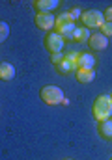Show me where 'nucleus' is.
<instances>
[{
	"label": "nucleus",
	"instance_id": "nucleus-1",
	"mask_svg": "<svg viewBox=\"0 0 112 160\" xmlns=\"http://www.w3.org/2000/svg\"><path fill=\"white\" fill-rule=\"evenodd\" d=\"M112 116V99L110 95H99L93 102V118L99 121H107Z\"/></svg>",
	"mask_w": 112,
	"mask_h": 160
},
{
	"label": "nucleus",
	"instance_id": "nucleus-2",
	"mask_svg": "<svg viewBox=\"0 0 112 160\" xmlns=\"http://www.w3.org/2000/svg\"><path fill=\"white\" fill-rule=\"evenodd\" d=\"M39 97H41V101H43L45 104L56 106V104H62V101H64V91H62L58 86L49 84V86H43V88H41Z\"/></svg>",
	"mask_w": 112,
	"mask_h": 160
},
{
	"label": "nucleus",
	"instance_id": "nucleus-3",
	"mask_svg": "<svg viewBox=\"0 0 112 160\" xmlns=\"http://www.w3.org/2000/svg\"><path fill=\"white\" fill-rule=\"evenodd\" d=\"M80 22H82V26L84 28H93V30H97V28H101L103 24H105V19H103V11H99V9H86V11H82V15H80Z\"/></svg>",
	"mask_w": 112,
	"mask_h": 160
},
{
	"label": "nucleus",
	"instance_id": "nucleus-4",
	"mask_svg": "<svg viewBox=\"0 0 112 160\" xmlns=\"http://www.w3.org/2000/svg\"><path fill=\"white\" fill-rule=\"evenodd\" d=\"M45 48L51 52V54H56V52H62V48H64V45H66V41L64 38L60 36V34H56V30H51L47 36H45Z\"/></svg>",
	"mask_w": 112,
	"mask_h": 160
},
{
	"label": "nucleus",
	"instance_id": "nucleus-5",
	"mask_svg": "<svg viewBox=\"0 0 112 160\" xmlns=\"http://www.w3.org/2000/svg\"><path fill=\"white\" fill-rule=\"evenodd\" d=\"M56 24V17L54 13H37L36 15V26L41 28V30H52Z\"/></svg>",
	"mask_w": 112,
	"mask_h": 160
},
{
	"label": "nucleus",
	"instance_id": "nucleus-6",
	"mask_svg": "<svg viewBox=\"0 0 112 160\" xmlns=\"http://www.w3.org/2000/svg\"><path fill=\"white\" fill-rule=\"evenodd\" d=\"M88 47H90L92 50H105V48L109 47V38H105L101 32H95V34L90 36Z\"/></svg>",
	"mask_w": 112,
	"mask_h": 160
},
{
	"label": "nucleus",
	"instance_id": "nucleus-7",
	"mask_svg": "<svg viewBox=\"0 0 112 160\" xmlns=\"http://www.w3.org/2000/svg\"><path fill=\"white\" fill-rule=\"evenodd\" d=\"M58 6H60L58 0H36L34 2L37 13H52L54 9H58Z\"/></svg>",
	"mask_w": 112,
	"mask_h": 160
},
{
	"label": "nucleus",
	"instance_id": "nucleus-8",
	"mask_svg": "<svg viewBox=\"0 0 112 160\" xmlns=\"http://www.w3.org/2000/svg\"><path fill=\"white\" fill-rule=\"evenodd\" d=\"M93 65H95V58L90 52H80L78 54V60H77L78 69H93Z\"/></svg>",
	"mask_w": 112,
	"mask_h": 160
},
{
	"label": "nucleus",
	"instance_id": "nucleus-9",
	"mask_svg": "<svg viewBox=\"0 0 112 160\" xmlns=\"http://www.w3.org/2000/svg\"><path fill=\"white\" fill-rule=\"evenodd\" d=\"M75 77L80 84H90L95 80V71L93 69H77L75 71Z\"/></svg>",
	"mask_w": 112,
	"mask_h": 160
},
{
	"label": "nucleus",
	"instance_id": "nucleus-10",
	"mask_svg": "<svg viewBox=\"0 0 112 160\" xmlns=\"http://www.w3.org/2000/svg\"><path fill=\"white\" fill-rule=\"evenodd\" d=\"M15 78V67L8 62H2L0 63V80L4 82H9V80Z\"/></svg>",
	"mask_w": 112,
	"mask_h": 160
},
{
	"label": "nucleus",
	"instance_id": "nucleus-11",
	"mask_svg": "<svg viewBox=\"0 0 112 160\" xmlns=\"http://www.w3.org/2000/svg\"><path fill=\"white\" fill-rule=\"evenodd\" d=\"M75 22H69V24H62V26H56V34H60L64 41H73V32H75Z\"/></svg>",
	"mask_w": 112,
	"mask_h": 160
},
{
	"label": "nucleus",
	"instance_id": "nucleus-12",
	"mask_svg": "<svg viewBox=\"0 0 112 160\" xmlns=\"http://www.w3.org/2000/svg\"><path fill=\"white\" fill-rule=\"evenodd\" d=\"M99 136L103 138V140H107V142H110L112 140V119H107V121H101L99 123Z\"/></svg>",
	"mask_w": 112,
	"mask_h": 160
},
{
	"label": "nucleus",
	"instance_id": "nucleus-13",
	"mask_svg": "<svg viewBox=\"0 0 112 160\" xmlns=\"http://www.w3.org/2000/svg\"><path fill=\"white\" fill-rule=\"evenodd\" d=\"M90 30L88 28H84V26H77L73 32V41L75 43H86V41L90 39Z\"/></svg>",
	"mask_w": 112,
	"mask_h": 160
},
{
	"label": "nucleus",
	"instance_id": "nucleus-14",
	"mask_svg": "<svg viewBox=\"0 0 112 160\" xmlns=\"http://www.w3.org/2000/svg\"><path fill=\"white\" fill-rule=\"evenodd\" d=\"M69 22H75L73 17L69 15V11H64V13H60L56 17V24L54 26H62V24H69Z\"/></svg>",
	"mask_w": 112,
	"mask_h": 160
},
{
	"label": "nucleus",
	"instance_id": "nucleus-15",
	"mask_svg": "<svg viewBox=\"0 0 112 160\" xmlns=\"http://www.w3.org/2000/svg\"><path fill=\"white\" fill-rule=\"evenodd\" d=\"M56 71H58L60 75H69V73L73 71V67H71V65H69V63L64 60V62H60V63L56 65Z\"/></svg>",
	"mask_w": 112,
	"mask_h": 160
},
{
	"label": "nucleus",
	"instance_id": "nucleus-16",
	"mask_svg": "<svg viewBox=\"0 0 112 160\" xmlns=\"http://www.w3.org/2000/svg\"><path fill=\"white\" fill-rule=\"evenodd\" d=\"M8 36H9V26H8V22L0 21V43L8 39Z\"/></svg>",
	"mask_w": 112,
	"mask_h": 160
},
{
	"label": "nucleus",
	"instance_id": "nucleus-17",
	"mask_svg": "<svg viewBox=\"0 0 112 160\" xmlns=\"http://www.w3.org/2000/svg\"><path fill=\"white\" fill-rule=\"evenodd\" d=\"M99 30H101V34H103L105 38H110L112 36V22H105Z\"/></svg>",
	"mask_w": 112,
	"mask_h": 160
},
{
	"label": "nucleus",
	"instance_id": "nucleus-18",
	"mask_svg": "<svg viewBox=\"0 0 112 160\" xmlns=\"http://www.w3.org/2000/svg\"><path fill=\"white\" fill-rule=\"evenodd\" d=\"M51 62H52L54 65H58L60 62H64V54H62V52H56V54H52V56H51Z\"/></svg>",
	"mask_w": 112,
	"mask_h": 160
},
{
	"label": "nucleus",
	"instance_id": "nucleus-19",
	"mask_svg": "<svg viewBox=\"0 0 112 160\" xmlns=\"http://www.w3.org/2000/svg\"><path fill=\"white\" fill-rule=\"evenodd\" d=\"M103 19H105V22H112V6L103 11Z\"/></svg>",
	"mask_w": 112,
	"mask_h": 160
},
{
	"label": "nucleus",
	"instance_id": "nucleus-20",
	"mask_svg": "<svg viewBox=\"0 0 112 160\" xmlns=\"http://www.w3.org/2000/svg\"><path fill=\"white\" fill-rule=\"evenodd\" d=\"M69 15L73 17V21H77V19H80V15H82V11H80L78 8H73V9L69 11Z\"/></svg>",
	"mask_w": 112,
	"mask_h": 160
},
{
	"label": "nucleus",
	"instance_id": "nucleus-21",
	"mask_svg": "<svg viewBox=\"0 0 112 160\" xmlns=\"http://www.w3.org/2000/svg\"><path fill=\"white\" fill-rule=\"evenodd\" d=\"M64 160H73V158H64Z\"/></svg>",
	"mask_w": 112,
	"mask_h": 160
},
{
	"label": "nucleus",
	"instance_id": "nucleus-22",
	"mask_svg": "<svg viewBox=\"0 0 112 160\" xmlns=\"http://www.w3.org/2000/svg\"><path fill=\"white\" fill-rule=\"evenodd\" d=\"M110 99H112V93H110Z\"/></svg>",
	"mask_w": 112,
	"mask_h": 160
},
{
	"label": "nucleus",
	"instance_id": "nucleus-23",
	"mask_svg": "<svg viewBox=\"0 0 112 160\" xmlns=\"http://www.w3.org/2000/svg\"><path fill=\"white\" fill-rule=\"evenodd\" d=\"M110 160H112V158H110Z\"/></svg>",
	"mask_w": 112,
	"mask_h": 160
}]
</instances>
